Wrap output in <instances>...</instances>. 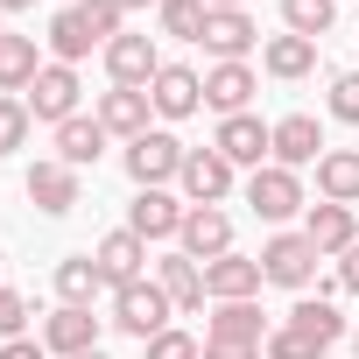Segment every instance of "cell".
Instances as JSON below:
<instances>
[{
	"instance_id": "1",
	"label": "cell",
	"mask_w": 359,
	"mask_h": 359,
	"mask_svg": "<svg viewBox=\"0 0 359 359\" xmlns=\"http://www.w3.org/2000/svg\"><path fill=\"white\" fill-rule=\"evenodd\" d=\"M184 141H176L169 127H148L141 141H127V176H134V191H169L176 176H184Z\"/></svg>"
},
{
	"instance_id": "2",
	"label": "cell",
	"mask_w": 359,
	"mask_h": 359,
	"mask_svg": "<svg viewBox=\"0 0 359 359\" xmlns=\"http://www.w3.org/2000/svg\"><path fill=\"white\" fill-rule=\"evenodd\" d=\"M169 317H176V303L162 296V282H148V275H141V282L113 289V317H106V324H120L127 338H141V345H148V338H162V331H169Z\"/></svg>"
},
{
	"instance_id": "3",
	"label": "cell",
	"mask_w": 359,
	"mask_h": 359,
	"mask_svg": "<svg viewBox=\"0 0 359 359\" xmlns=\"http://www.w3.org/2000/svg\"><path fill=\"white\" fill-rule=\"evenodd\" d=\"M212 148L233 162V169H268L275 162V127L261 120V113H233V120H219V134H212Z\"/></svg>"
},
{
	"instance_id": "4",
	"label": "cell",
	"mask_w": 359,
	"mask_h": 359,
	"mask_svg": "<svg viewBox=\"0 0 359 359\" xmlns=\"http://www.w3.org/2000/svg\"><path fill=\"white\" fill-rule=\"evenodd\" d=\"M247 205H254V219H268V226H282V219L310 212L303 176H296V169H282V162H268V169H254V176H247Z\"/></svg>"
},
{
	"instance_id": "5",
	"label": "cell",
	"mask_w": 359,
	"mask_h": 359,
	"mask_svg": "<svg viewBox=\"0 0 359 359\" xmlns=\"http://www.w3.org/2000/svg\"><path fill=\"white\" fill-rule=\"evenodd\" d=\"M317 261H324V254H317L303 233H275V240L261 247V275H268V282H282V289H296V296H310Z\"/></svg>"
},
{
	"instance_id": "6",
	"label": "cell",
	"mask_w": 359,
	"mask_h": 359,
	"mask_svg": "<svg viewBox=\"0 0 359 359\" xmlns=\"http://www.w3.org/2000/svg\"><path fill=\"white\" fill-rule=\"evenodd\" d=\"M78 71L71 64H43V78L29 85V120H50V127H64V120H78Z\"/></svg>"
},
{
	"instance_id": "7",
	"label": "cell",
	"mask_w": 359,
	"mask_h": 359,
	"mask_svg": "<svg viewBox=\"0 0 359 359\" xmlns=\"http://www.w3.org/2000/svg\"><path fill=\"white\" fill-rule=\"evenodd\" d=\"M22 191H29V205L43 212V219H64L71 205H78V169L71 162H29V176H22Z\"/></svg>"
},
{
	"instance_id": "8",
	"label": "cell",
	"mask_w": 359,
	"mask_h": 359,
	"mask_svg": "<svg viewBox=\"0 0 359 359\" xmlns=\"http://www.w3.org/2000/svg\"><path fill=\"white\" fill-rule=\"evenodd\" d=\"M176 247H184V254L205 268V261L233 254V219H226L219 205H191V212H184V233H176Z\"/></svg>"
},
{
	"instance_id": "9",
	"label": "cell",
	"mask_w": 359,
	"mask_h": 359,
	"mask_svg": "<svg viewBox=\"0 0 359 359\" xmlns=\"http://www.w3.org/2000/svg\"><path fill=\"white\" fill-rule=\"evenodd\" d=\"M155 71H162L155 36H113V43H106V78H113V85L148 92V85H155Z\"/></svg>"
},
{
	"instance_id": "10",
	"label": "cell",
	"mask_w": 359,
	"mask_h": 359,
	"mask_svg": "<svg viewBox=\"0 0 359 359\" xmlns=\"http://www.w3.org/2000/svg\"><path fill=\"white\" fill-rule=\"evenodd\" d=\"M43 345H50L57 359H85V352H99V317L78 310V303H57V310L43 317Z\"/></svg>"
},
{
	"instance_id": "11",
	"label": "cell",
	"mask_w": 359,
	"mask_h": 359,
	"mask_svg": "<svg viewBox=\"0 0 359 359\" xmlns=\"http://www.w3.org/2000/svg\"><path fill=\"white\" fill-rule=\"evenodd\" d=\"M261 261H247V254H219V261H205V296L212 303H254L261 296Z\"/></svg>"
},
{
	"instance_id": "12",
	"label": "cell",
	"mask_w": 359,
	"mask_h": 359,
	"mask_svg": "<svg viewBox=\"0 0 359 359\" xmlns=\"http://www.w3.org/2000/svg\"><path fill=\"white\" fill-rule=\"evenodd\" d=\"M176 184H184V205H219V198L233 191V162H226L219 148H191Z\"/></svg>"
},
{
	"instance_id": "13",
	"label": "cell",
	"mask_w": 359,
	"mask_h": 359,
	"mask_svg": "<svg viewBox=\"0 0 359 359\" xmlns=\"http://www.w3.org/2000/svg\"><path fill=\"white\" fill-rule=\"evenodd\" d=\"M148 99H155V113H162V120H191V113L205 106V78H198L191 64H162V71H155V85H148Z\"/></svg>"
},
{
	"instance_id": "14",
	"label": "cell",
	"mask_w": 359,
	"mask_h": 359,
	"mask_svg": "<svg viewBox=\"0 0 359 359\" xmlns=\"http://www.w3.org/2000/svg\"><path fill=\"white\" fill-rule=\"evenodd\" d=\"M155 282H162V296L176 303V317H198V310L212 303V296H205V268H198L184 247H176L169 261H155Z\"/></svg>"
},
{
	"instance_id": "15",
	"label": "cell",
	"mask_w": 359,
	"mask_h": 359,
	"mask_svg": "<svg viewBox=\"0 0 359 359\" xmlns=\"http://www.w3.org/2000/svg\"><path fill=\"white\" fill-rule=\"evenodd\" d=\"M92 261H99L106 289H127V282H141V268H148V240L120 226V233H106V240L92 247Z\"/></svg>"
},
{
	"instance_id": "16",
	"label": "cell",
	"mask_w": 359,
	"mask_h": 359,
	"mask_svg": "<svg viewBox=\"0 0 359 359\" xmlns=\"http://www.w3.org/2000/svg\"><path fill=\"white\" fill-rule=\"evenodd\" d=\"M184 198H169V191H141L134 205H127V233H141V240H176L184 233Z\"/></svg>"
},
{
	"instance_id": "17",
	"label": "cell",
	"mask_w": 359,
	"mask_h": 359,
	"mask_svg": "<svg viewBox=\"0 0 359 359\" xmlns=\"http://www.w3.org/2000/svg\"><path fill=\"white\" fill-rule=\"evenodd\" d=\"M261 43V29H254V15L247 8H219L212 22H205V50L219 57V64H247V50Z\"/></svg>"
},
{
	"instance_id": "18",
	"label": "cell",
	"mask_w": 359,
	"mask_h": 359,
	"mask_svg": "<svg viewBox=\"0 0 359 359\" xmlns=\"http://www.w3.org/2000/svg\"><path fill=\"white\" fill-rule=\"evenodd\" d=\"M148 113H155V99H148V92H134V85L99 92V127H106V134H120V141H141V134H148Z\"/></svg>"
},
{
	"instance_id": "19",
	"label": "cell",
	"mask_w": 359,
	"mask_h": 359,
	"mask_svg": "<svg viewBox=\"0 0 359 359\" xmlns=\"http://www.w3.org/2000/svg\"><path fill=\"white\" fill-rule=\"evenodd\" d=\"M303 240L331 261V254H345V247H359V219H352V205H310L303 212Z\"/></svg>"
},
{
	"instance_id": "20",
	"label": "cell",
	"mask_w": 359,
	"mask_h": 359,
	"mask_svg": "<svg viewBox=\"0 0 359 359\" xmlns=\"http://www.w3.org/2000/svg\"><path fill=\"white\" fill-rule=\"evenodd\" d=\"M261 92V78L247 71V64H212L205 71V106L219 113V120H233V113H247V99Z\"/></svg>"
},
{
	"instance_id": "21",
	"label": "cell",
	"mask_w": 359,
	"mask_h": 359,
	"mask_svg": "<svg viewBox=\"0 0 359 359\" xmlns=\"http://www.w3.org/2000/svg\"><path fill=\"white\" fill-rule=\"evenodd\" d=\"M275 162H282V169H310V162H324V127H317L310 113L275 120Z\"/></svg>"
},
{
	"instance_id": "22",
	"label": "cell",
	"mask_w": 359,
	"mask_h": 359,
	"mask_svg": "<svg viewBox=\"0 0 359 359\" xmlns=\"http://www.w3.org/2000/svg\"><path fill=\"white\" fill-rule=\"evenodd\" d=\"M205 338H219V345H268V317H261V303H212V331Z\"/></svg>"
},
{
	"instance_id": "23",
	"label": "cell",
	"mask_w": 359,
	"mask_h": 359,
	"mask_svg": "<svg viewBox=\"0 0 359 359\" xmlns=\"http://www.w3.org/2000/svg\"><path fill=\"white\" fill-rule=\"evenodd\" d=\"M317 198H324V205H359V148H324V162H317Z\"/></svg>"
},
{
	"instance_id": "24",
	"label": "cell",
	"mask_w": 359,
	"mask_h": 359,
	"mask_svg": "<svg viewBox=\"0 0 359 359\" xmlns=\"http://www.w3.org/2000/svg\"><path fill=\"white\" fill-rule=\"evenodd\" d=\"M106 141H113V134L99 127V113H92V120L78 113V120H64V127H57V162H71V169H92V162L106 155Z\"/></svg>"
},
{
	"instance_id": "25",
	"label": "cell",
	"mask_w": 359,
	"mask_h": 359,
	"mask_svg": "<svg viewBox=\"0 0 359 359\" xmlns=\"http://www.w3.org/2000/svg\"><path fill=\"white\" fill-rule=\"evenodd\" d=\"M43 78V50H36V36H0V92H29Z\"/></svg>"
},
{
	"instance_id": "26",
	"label": "cell",
	"mask_w": 359,
	"mask_h": 359,
	"mask_svg": "<svg viewBox=\"0 0 359 359\" xmlns=\"http://www.w3.org/2000/svg\"><path fill=\"white\" fill-rule=\"evenodd\" d=\"M261 71H268V78H310V71H317V43H310V36H268Z\"/></svg>"
},
{
	"instance_id": "27",
	"label": "cell",
	"mask_w": 359,
	"mask_h": 359,
	"mask_svg": "<svg viewBox=\"0 0 359 359\" xmlns=\"http://www.w3.org/2000/svg\"><path fill=\"white\" fill-rule=\"evenodd\" d=\"M106 289V275H99V261L92 254H64L57 261V296L64 303H78V310H92V296Z\"/></svg>"
},
{
	"instance_id": "28",
	"label": "cell",
	"mask_w": 359,
	"mask_h": 359,
	"mask_svg": "<svg viewBox=\"0 0 359 359\" xmlns=\"http://www.w3.org/2000/svg\"><path fill=\"white\" fill-rule=\"evenodd\" d=\"M289 324H296L303 338H317L324 352H331V345L345 338V317H338V310H331L324 296H296V310H289Z\"/></svg>"
},
{
	"instance_id": "29",
	"label": "cell",
	"mask_w": 359,
	"mask_h": 359,
	"mask_svg": "<svg viewBox=\"0 0 359 359\" xmlns=\"http://www.w3.org/2000/svg\"><path fill=\"white\" fill-rule=\"evenodd\" d=\"M50 50H57V64H78V57H92V50H106L92 29H85V15L78 8H64L57 22H50Z\"/></svg>"
},
{
	"instance_id": "30",
	"label": "cell",
	"mask_w": 359,
	"mask_h": 359,
	"mask_svg": "<svg viewBox=\"0 0 359 359\" xmlns=\"http://www.w3.org/2000/svg\"><path fill=\"white\" fill-rule=\"evenodd\" d=\"M331 22H338V0H282V29H289V36L324 43V36H331Z\"/></svg>"
},
{
	"instance_id": "31",
	"label": "cell",
	"mask_w": 359,
	"mask_h": 359,
	"mask_svg": "<svg viewBox=\"0 0 359 359\" xmlns=\"http://www.w3.org/2000/svg\"><path fill=\"white\" fill-rule=\"evenodd\" d=\"M155 22H162V36L205 43V22H212V8H205V0H162V8H155Z\"/></svg>"
},
{
	"instance_id": "32",
	"label": "cell",
	"mask_w": 359,
	"mask_h": 359,
	"mask_svg": "<svg viewBox=\"0 0 359 359\" xmlns=\"http://www.w3.org/2000/svg\"><path fill=\"white\" fill-rule=\"evenodd\" d=\"M261 359H324V345H317V338H303L296 324H275V331H268V345H261Z\"/></svg>"
},
{
	"instance_id": "33",
	"label": "cell",
	"mask_w": 359,
	"mask_h": 359,
	"mask_svg": "<svg viewBox=\"0 0 359 359\" xmlns=\"http://www.w3.org/2000/svg\"><path fill=\"white\" fill-rule=\"evenodd\" d=\"M29 99H8V92H0V155H15L22 141H29Z\"/></svg>"
},
{
	"instance_id": "34",
	"label": "cell",
	"mask_w": 359,
	"mask_h": 359,
	"mask_svg": "<svg viewBox=\"0 0 359 359\" xmlns=\"http://www.w3.org/2000/svg\"><path fill=\"white\" fill-rule=\"evenodd\" d=\"M78 15H85V29H92L99 43L127 36V29H120V22H127V15H120V0H78Z\"/></svg>"
},
{
	"instance_id": "35",
	"label": "cell",
	"mask_w": 359,
	"mask_h": 359,
	"mask_svg": "<svg viewBox=\"0 0 359 359\" xmlns=\"http://www.w3.org/2000/svg\"><path fill=\"white\" fill-rule=\"evenodd\" d=\"M141 352H148V359H205V345H198L191 331H176V324H169L162 338H148Z\"/></svg>"
},
{
	"instance_id": "36",
	"label": "cell",
	"mask_w": 359,
	"mask_h": 359,
	"mask_svg": "<svg viewBox=\"0 0 359 359\" xmlns=\"http://www.w3.org/2000/svg\"><path fill=\"white\" fill-rule=\"evenodd\" d=\"M331 120L359 127V71H338V78H331Z\"/></svg>"
},
{
	"instance_id": "37",
	"label": "cell",
	"mask_w": 359,
	"mask_h": 359,
	"mask_svg": "<svg viewBox=\"0 0 359 359\" xmlns=\"http://www.w3.org/2000/svg\"><path fill=\"white\" fill-rule=\"evenodd\" d=\"M22 331H29V296L0 289V345H8V338H22Z\"/></svg>"
},
{
	"instance_id": "38",
	"label": "cell",
	"mask_w": 359,
	"mask_h": 359,
	"mask_svg": "<svg viewBox=\"0 0 359 359\" xmlns=\"http://www.w3.org/2000/svg\"><path fill=\"white\" fill-rule=\"evenodd\" d=\"M0 359H50V345H43V338H8Z\"/></svg>"
},
{
	"instance_id": "39",
	"label": "cell",
	"mask_w": 359,
	"mask_h": 359,
	"mask_svg": "<svg viewBox=\"0 0 359 359\" xmlns=\"http://www.w3.org/2000/svg\"><path fill=\"white\" fill-rule=\"evenodd\" d=\"M338 289H345V296H359V247H345V254H338Z\"/></svg>"
},
{
	"instance_id": "40",
	"label": "cell",
	"mask_w": 359,
	"mask_h": 359,
	"mask_svg": "<svg viewBox=\"0 0 359 359\" xmlns=\"http://www.w3.org/2000/svg\"><path fill=\"white\" fill-rule=\"evenodd\" d=\"M205 359H261V345H219V338H205Z\"/></svg>"
},
{
	"instance_id": "41",
	"label": "cell",
	"mask_w": 359,
	"mask_h": 359,
	"mask_svg": "<svg viewBox=\"0 0 359 359\" xmlns=\"http://www.w3.org/2000/svg\"><path fill=\"white\" fill-rule=\"evenodd\" d=\"M141 8H162V0H120V15H141Z\"/></svg>"
},
{
	"instance_id": "42",
	"label": "cell",
	"mask_w": 359,
	"mask_h": 359,
	"mask_svg": "<svg viewBox=\"0 0 359 359\" xmlns=\"http://www.w3.org/2000/svg\"><path fill=\"white\" fill-rule=\"evenodd\" d=\"M22 8H36V0H0V15H22Z\"/></svg>"
},
{
	"instance_id": "43",
	"label": "cell",
	"mask_w": 359,
	"mask_h": 359,
	"mask_svg": "<svg viewBox=\"0 0 359 359\" xmlns=\"http://www.w3.org/2000/svg\"><path fill=\"white\" fill-rule=\"evenodd\" d=\"M205 8H212V15H219V8H240V0H205Z\"/></svg>"
},
{
	"instance_id": "44",
	"label": "cell",
	"mask_w": 359,
	"mask_h": 359,
	"mask_svg": "<svg viewBox=\"0 0 359 359\" xmlns=\"http://www.w3.org/2000/svg\"><path fill=\"white\" fill-rule=\"evenodd\" d=\"M85 359H106V352H85Z\"/></svg>"
},
{
	"instance_id": "45",
	"label": "cell",
	"mask_w": 359,
	"mask_h": 359,
	"mask_svg": "<svg viewBox=\"0 0 359 359\" xmlns=\"http://www.w3.org/2000/svg\"><path fill=\"white\" fill-rule=\"evenodd\" d=\"M352 352H359V331H352Z\"/></svg>"
},
{
	"instance_id": "46",
	"label": "cell",
	"mask_w": 359,
	"mask_h": 359,
	"mask_svg": "<svg viewBox=\"0 0 359 359\" xmlns=\"http://www.w3.org/2000/svg\"><path fill=\"white\" fill-rule=\"evenodd\" d=\"M64 8H78V0H64Z\"/></svg>"
},
{
	"instance_id": "47",
	"label": "cell",
	"mask_w": 359,
	"mask_h": 359,
	"mask_svg": "<svg viewBox=\"0 0 359 359\" xmlns=\"http://www.w3.org/2000/svg\"><path fill=\"white\" fill-rule=\"evenodd\" d=\"M0 36H8V29H0Z\"/></svg>"
}]
</instances>
